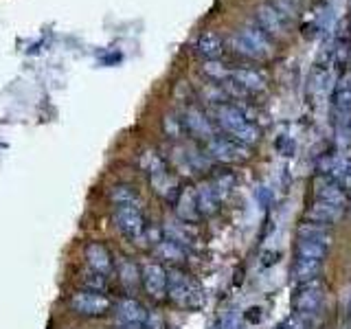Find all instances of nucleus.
I'll return each instance as SVG.
<instances>
[{
	"label": "nucleus",
	"instance_id": "obj_1",
	"mask_svg": "<svg viewBox=\"0 0 351 329\" xmlns=\"http://www.w3.org/2000/svg\"><path fill=\"white\" fill-rule=\"evenodd\" d=\"M213 114H215V123L226 132L228 138H233L246 147L259 143L261 132H259L257 123L248 121L246 114L241 112V108L230 106V103H222V106H215Z\"/></svg>",
	"mask_w": 351,
	"mask_h": 329
},
{
	"label": "nucleus",
	"instance_id": "obj_2",
	"mask_svg": "<svg viewBox=\"0 0 351 329\" xmlns=\"http://www.w3.org/2000/svg\"><path fill=\"white\" fill-rule=\"evenodd\" d=\"M167 299L182 310H197L204 305V290L189 272L180 268L167 270Z\"/></svg>",
	"mask_w": 351,
	"mask_h": 329
},
{
	"label": "nucleus",
	"instance_id": "obj_3",
	"mask_svg": "<svg viewBox=\"0 0 351 329\" xmlns=\"http://www.w3.org/2000/svg\"><path fill=\"white\" fill-rule=\"evenodd\" d=\"M230 47L235 53L244 55L248 60H266L272 58L274 47L270 38L259 27H244L230 38Z\"/></svg>",
	"mask_w": 351,
	"mask_h": 329
},
{
	"label": "nucleus",
	"instance_id": "obj_4",
	"mask_svg": "<svg viewBox=\"0 0 351 329\" xmlns=\"http://www.w3.org/2000/svg\"><path fill=\"white\" fill-rule=\"evenodd\" d=\"M323 301H325V283H323V279L303 281V283L296 285V290L292 294L294 314H299L301 318L316 316L318 310L323 307Z\"/></svg>",
	"mask_w": 351,
	"mask_h": 329
},
{
	"label": "nucleus",
	"instance_id": "obj_5",
	"mask_svg": "<svg viewBox=\"0 0 351 329\" xmlns=\"http://www.w3.org/2000/svg\"><path fill=\"white\" fill-rule=\"evenodd\" d=\"M112 222L119 233L128 239L138 241V237L145 233V217L138 204H117L112 208Z\"/></svg>",
	"mask_w": 351,
	"mask_h": 329
},
{
	"label": "nucleus",
	"instance_id": "obj_6",
	"mask_svg": "<svg viewBox=\"0 0 351 329\" xmlns=\"http://www.w3.org/2000/svg\"><path fill=\"white\" fill-rule=\"evenodd\" d=\"M69 303L75 314L88 316V318L106 316L110 310H112V301H110L104 292H93V290H77L71 296Z\"/></svg>",
	"mask_w": 351,
	"mask_h": 329
},
{
	"label": "nucleus",
	"instance_id": "obj_7",
	"mask_svg": "<svg viewBox=\"0 0 351 329\" xmlns=\"http://www.w3.org/2000/svg\"><path fill=\"white\" fill-rule=\"evenodd\" d=\"M208 158L219 162H241L250 158V147L241 145V143L228 138V136H215L206 143Z\"/></svg>",
	"mask_w": 351,
	"mask_h": 329
},
{
	"label": "nucleus",
	"instance_id": "obj_8",
	"mask_svg": "<svg viewBox=\"0 0 351 329\" xmlns=\"http://www.w3.org/2000/svg\"><path fill=\"white\" fill-rule=\"evenodd\" d=\"M141 283L143 288L147 290L152 299L162 301L167 296V270H165L160 263H145L141 268Z\"/></svg>",
	"mask_w": 351,
	"mask_h": 329
},
{
	"label": "nucleus",
	"instance_id": "obj_9",
	"mask_svg": "<svg viewBox=\"0 0 351 329\" xmlns=\"http://www.w3.org/2000/svg\"><path fill=\"white\" fill-rule=\"evenodd\" d=\"M182 123H184V130L189 132V134H193L195 138H202L204 143H208L211 138H215V125L213 121L208 119L200 108H186L184 114H182Z\"/></svg>",
	"mask_w": 351,
	"mask_h": 329
},
{
	"label": "nucleus",
	"instance_id": "obj_10",
	"mask_svg": "<svg viewBox=\"0 0 351 329\" xmlns=\"http://www.w3.org/2000/svg\"><path fill=\"white\" fill-rule=\"evenodd\" d=\"M314 197H316V200L329 202V204L343 206V208L349 202V195L345 193L343 186H340L334 178L325 175V173L316 175V178H314Z\"/></svg>",
	"mask_w": 351,
	"mask_h": 329
},
{
	"label": "nucleus",
	"instance_id": "obj_11",
	"mask_svg": "<svg viewBox=\"0 0 351 329\" xmlns=\"http://www.w3.org/2000/svg\"><path fill=\"white\" fill-rule=\"evenodd\" d=\"M84 259H86V266L88 270H95L99 274H106L110 277V272L114 270V259L110 255V250L99 244V241H90V244H86L84 248Z\"/></svg>",
	"mask_w": 351,
	"mask_h": 329
},
{
	"label": "nucleus",
	"instance_id": "obj_12",
	"mask_svg": "<svg viewBox=\"0 0 351 329\" xmlns=\"http://www.w3.org/2000/svg\"><path fill=\"white\" fill-rule=\"evenodd\" d=\"M244 93H261L268 88V75L257 69H233L230 80Z\"/></svg>",
	"mask_w": 351,
	"mask_h": 329
},
{
	"label": "nucleus",
	"instance_id": "obj_13",
	"mask_svg": "<svg viewBox=\"0 0 351 329\" xmlns=\"http://www.w3.org/2000/svg\"><path fill=\"white\" fill-rule=\"evenodd\" d=\"M257 25L266 36H283L285 33V18L283 14L272 5H259L255 11Z\"/></svg>",
	"mask_w": 351,
	"mask_h": 329
},
{
	"label": "nucleus",
	"instance_id": "obj_14",
	"mask_svg": "<svg viewBox=\"0 0 351 329\" xmlns=\"http://www.w3.org/2000/svg\"><path fill=\"white\" fill-rule=\"evenodd\" d=\"M343 213H345L343 206L329 204L323 200H314L312 206H307L305 219H310V222H316V224H323V226H332L338 222L340 217H343Z\"/></svg>",
	"mask_w": 351,
	"mask_h": 329
},
{
	"label": "nucleus",
	"instance_id": "obj_15",
	"mask_svg": "<svg viewBox=\"0 0 351 329\" xmlns=\"http://www.w3.org/2000/svg\"><path fill=\"white\" fill-rule=\"evenodd\" d=\"M176 213H178V219L189 222V224H195L197 219L202 217L200 208H197L193 186H184V189H180L178 197H176Z\"/></svg>",
	"mask_w": 351,
	"mask_h": 329
},
{
	"label": "nucleus",
	"instance_id": "obj_16",
	"mask_svg": "<svg viewBox=\"0 0 351 329\" xmlns=\"http://www.w3.org/2000/svg\"><path fill=\"white\" fill-rule=\"evenodd\" d=\"M162 230H165V237L178 241V244H182L184 248L195 246L197 239H200L195 226L189 224V222H182V219H173V222H167Z\"/></svg>",
	"mask_w": 351,
	"mask_h": 329
},
{
	"label": "nucleus",
	"instance_id": "obj_17",
	"mask_svg": "<svg viewBox=\"0 0 351 329\" xmlns=\"http://www.w3.org/2000/svg\"><path fill=\"white\" fill-rule=\"evenodd\" d=\"M114 312H117V318L119 323H136V325H143L147 318V310L143 307L136 299H119L114 303Z\"/></svg>",
	"mask_w": 351,
	"mask_h": 329
},
{
	"label": "nucleus",
	"instance_id": "obj_18",
	"mask_svg": "<svg viewBox=\"0 0 351 329\" xmlns=\"http://www.w3.org/2000/svg\"><path fill=\"white\" fill-rule=\"evenodd\" d=\"M222 51H224V40L215 31H204L195 42V53L200 55V58H204L206 62L217 60L219 55H222Z\"/></svg>",
	"mask_w": 351,
	"mask_h": 329
},
{
	"label": "nucleus",
	"instance_id": "obj_19",
	"mask_svg": "<svg viewBox=\"0 0 351 329\" xmlns=\"http://www.w3.org/2000/svg\"><path fill=\"white\" fill-rule=\"evenodd\" d=\"M195 200H197V208H200L202 217H211L217 213L219 208V197L215 193V189L211 186V182H202L195 186Z\"/></svg>",
	"mask_w": 351,
	"mask_h": 329
},
{
	"label": "nucleus",
	"instance_id": "obj_20",
	"mask_svg": "<svg viewBox=\"0 0 351 329\" xmlns=\"http://www.w3.org/2000/svg\"><path fill=\"white\" fill-rule=\"evenodd\" d=\"M296 237H299V239H312V241H318V244H325V246L332 244V239H334L329 226L310 222V219H305V222L299 224V228H296Z\"/></svg>",
	"mask_w": 351,
	"mask_h": 329
},
{
	"label": "nucleus",
	"instance_id": "obj_21",
	"mask_svg": "<svg viewBox=\"0 0 351 329\" xmlns=\"http://www.w3.org/2000/svg\"><path fill=\"white\" fill-rule=\"evenodd\" d=\"M114 270H117V274H119V281L123 283V288L134 290L136 285L141 283V270H138V266H136V263L132 261V259H128V257L117 259Z\"/></svg>",
	"mask_w": 351,
	"mask_h": 329
},
{
	"label": "nucleus",
	"instance_id": "obj_22",
	"mask_svg": "<svg viewBox=\"0 0 351 329\" xmlns=\"http://www.w3.org/2000/svg\"><path fill=\"white\" fill-rule=\"evenodd\" d=\"M154 252L169 263H184L186 261V248L182 244H178V241L167 239V237L160 239L158 244L154 246Z\"/></svg>",
	"mask_w": 351,
	"mask_h": 329
},
{
	"label": "nucleus",
	"instance_id": "obj_23",
	"mask_svg": "<svg viewBox=\"0 0 351 329\" xmlns=\"http://www.w3.org/2000/svg\"><path fill=\"white\" fill-rule=\"evenodd\" d=\"M149 182L154 186V191H156L158 195H162V197H167V200H176V197H178V193H180L178 182H176V178H173V175L167 169L156 173V175H152Z\"/></svg>",
	"mask_w": 351,
	"mask_h": 329
},
{
	"label": "nucleus",
	"instance_id": "obj_24",
	"mask_svg": "<svg viewBox=\"0 0 351 329\" xmlns=\"http://www.w3.org/2000/svg\"><path fill=\"white\" fill-rule=\"evenodd\" d=\"M323 270V261H316V259H303V257H296L294 266H292V277L303 283V281H312L318 279V274Z\"/></svg>",
	"mask_w": 351,
	"mask_h": 329
},
{
	"label": "nucleus",
	"instance_id": "obj_25",
	"mask_svg": "<svg viewBox=\"0 0 351 329\" xmlns=\"http://www.w3.org/2000/svg\"><path fill=\"white\" fill-rule=\"evenodd\" d=\"M327 250H329V246H325V244H318V241H312V239H299V237H296V257L323 261L325 255H327Z\"/></svg>",
	"mask_w": 351,
	"mask_h": 329
},
{
	"label": "nucleus",
	"instance_id": "obj_26",
	"mask_svg": "<svg viewBox=\"0 0 351 329\" xmlns=\"http://www.w3.org/2000/svg\"><path fill=\"white\" fill-rule=\"evenodd\" d=\"M202 73L208 77V80H213L215 84H224L230 80V73H233V69H228L226 64L217 62V60H208L202 64Z\"/></svg>",
	"mask_w": 351,
	"mask_h": 329
},
{
	"label": "nucleus",
	"instance_id": "obj_27",
	"mask_svg": "<svg viewBox=\"0 0 351 329\" xmlns=\"http://www.w3.org/2000/svg\"><path fill=\"white\" fill-rule=\"evenodd\" d=\"M110 200H112V204L117 206V204H138L141 197L134 186L117 184V186H112V191H110Z\"/></svg>",
	"mask_w": 351,
	"mask_h": 329
},
{
	"label": "nucleus",
	"instance_id": "obj_28",
	"mask_svg": "<svg viewBox=\"0 0 351 329\" xmlns=\"http://www.w3.org/2000/svg\"><path fill=\"white\" fill-rule=\"evenodd\" d=\"M211 182V186L215 189L217 197H219V202H224L228 193L233 191V186H235V175L230 173V171H222V173H217L213 180H208Z\"/></svg>",
	"mask_w": 351,
	"mask_h": 329
},
{
	"label": "nucleus",
	"instance_id": "obj_29",
	"mask_svg": "<svg viewBox=\"0 0 351 329\" xmlns=\"http://www.w3.org/2000/svg\"><path fill=\"white\" fill-rule=\"evenodd\" d=\"M82 285L84 290H93V292H104L108 290V277L106 274H99L95 270H88L82 274Z\"/></svg>",
	"mask_w": 351,
	"mask_h": 329
},
{
	"label": "nucleus",
	"instance_id": "obj_30",
	"mask_svg": "<svg viewBox=\"0 0 351 329\" xmlns=\"http://www.w3.org/2000/svg\"><path fill=\"white\" fill-rule=\"evenodd\" d=\"M141 167L147 171V175L152 178V175H156V173H160V171H165L167 169V164H165V160L158 156L156 151H145L141 156Z\"/></svg>",
	"mask_w": 351,
	"mask_h": 329
},
{
	"label": "nucleus",
	"instance_id": "obj_31",
	"mask_svg": "<svg viewBox=\"0 0 351 329\" xmlns=\"http://www.w3.org/2000/svg\"><path fill=\"white\" fill-rule=\"evenodd\" d=\"M182 127H184L182 119H176V117L165 119V132H167V136H171V138H180Z\"/></svg>",
	"mask_w": 351,
	"mask_h": 329
},
{
	"label": "nucleus",
	"instance_id": "obj_32",
	"mask_svg": "<svg viewBox=\"0 0 351 329\" xmlns=\"http://www.w3.org/2000/svg\"><path fill=\"white\" fill-rule=\"evenodd\" d=\"M143 327H145V329H165V323H162V318L158 314L147 312V318H145V323H143Z\"/></svg>",
	"mask_w": 351,
	"mask_h": 329
},
{
	"label": "nucleus",
	"instance_id": "obj_33",
	"mask_svg": "<svg viewBox=\"0 0 351 329\" xmlns=\"http://www.w3.org/2000/svg\"><path fill=\"white\" fill-rule=\"evenodd\" d=\"M336 90H349L351 93V71L345 73V77L340 80V86L336 88Z\"/></svg>",
	"mask_w": 351,
	"mask_h": 329
},
{
	"label": "nucleus",
	"instance_id": "obj_34",
	"mask_svg": "<svg viewBox=\"0 0 351 329\" xmlns=\"http://www.w3.org/2000/svg\"><path fill=\"white\" fill-rule=\"evenodd\" d=\"M117 329H145L143 325H136V323H119Z\"/></svg>",
	"mask_w": 351,
	"mask_h": 329
},
{
	"label": "nucleus",
	"instance_id": "obj_35",
	"mask_svg": "<svg viewBox=\"0 0 351 329\" xmlns=\"http://www.w3.org/2000/svg\"><path fill=\"white\" fill-rule=\"evenodd\" d=\"M274 329H285V325H283V323H281V325H279V327H274Z\"/></svg>",
	"mask_w": 351,
	"mask_h": 329
}]
</instances>
